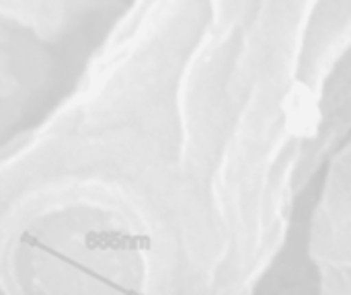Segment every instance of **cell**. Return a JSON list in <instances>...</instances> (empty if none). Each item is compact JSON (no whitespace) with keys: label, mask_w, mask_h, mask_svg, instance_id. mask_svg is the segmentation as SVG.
Returning a JSON list of instances; mask_svg holds the SVG:
<instances>
[{"label":"cell","mask_w":351,"mask_h":295,"mask_svg":"<svg viewBox=\"0 0 351 295\" xmlns=\"http://www.w3.org/2000/svg\"><path fill=\"white\" fill-rule=\"evenodd\" d=\"M313 0L128 2L0 144L2 295H255L300 214Z\"/></svg>","instance_id":"cell-1"},{"label":"cell","mask_w":351,"mask_h":295,"mask_svg":"<svg viewBox=\"0 0 351 295\" xmlns=\"http://www.w3.org/2000/svg\"><path fill=\"white\" fill-rule=\"evenodd\" d=\"M128 2L0 0L2 144L66 97Z\"/></svg>","instance_id":"cell-2"},{"label":"cell","mask_w":351,"mask_h":295,"mask_svg":"<svg viewBox=\"0 0 351 295\" xmlns=\"http://www.w3.org/2000/svg\"><path fill=\"white\" fill-rule=\"evenodd\" d=\"M298 78L308 113L300 164L306 195L351 138V2L313 0Z\"/></svg>","instance_id":"cell-3"},{"label":"cell","mask_w":351,"mask_h":295,"mask_svg":"<svg viewBox=\"0 0 351 295\" xmlns=\"http://www.w3.org/2000/svg\"><path fill=\"white\" fill-rule=\"evenodd\" d=\"M315 191V189H313ZM313 197L306 193L300 201L296 228L282 257L263 279L255 295H323L317 267L308 253V216Z\"/></svg>","instance_id":"cell-4"}]
</instances>
